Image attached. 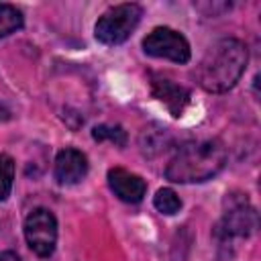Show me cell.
<instances>
[{
    "mask_svg": "<svg viewBox=\"0 0 261 261\" xmlns=\"http://www.w3.org/2000/svg\"><path fill=\"white\" fill-rule=\"evenodd\" d=\"M247 47L243 41L234 37L218 39L208 47L204 57L196 67L198 84L212 94L228 92L243 75L247 67Z\"/></svg>",
    "mask_w": 261,
    "mask_h": 261,
    "instance_id": "obj_1",
    "label": "cell"
},
{
    "mask_svg": "<svg viewBox=\"0 0 261 261\" xmlns=\"http://www.w3.org/2000/svg\"><path fill=\"white\" fill-rule=\"evenodd\" d=\"M226 165V149L216 139L190 141L177 149L165 167V177L175 184H198L214 177Z\"/></svg>",
    "mask_w": 261,
    "mask_h": 261,
    "instance_id": "obj_2",
    "label": "cell"
},
{
    "mask_svg": "<svg viewBox=\"0 0 261 261\" xmlns=\"http://www.w3.org/2000/svg\"><path fill=\"white\" fill-rule=\"evenodd\" d=\"M259 220L257 210L251 206L245 194H226L224 212L216 224V239L220 245H228L234 239H247L255 232Z\"/></svg>",
    "mask_w": 261,
    "mask_h": 261,
    "instance_id": "obj_3",
    "label": "cell"
},
{
    "mask_svg": "<svg viewBox=\"0 0 261 261\" xmlns=\"http://www.w3.org/2000/svg\"><path fill=\"white\" fill-rule=\"evenodd\" d=\"M141 16H143V8L135 2L112 6L98 18L94 27V35L104 45H120L133 35Z\"/></svg>",
    "mask_w": 261,
    "mask_h": 261,
    "instance_id": "obj_4",
    "label": "cell"
},
{
    "mask_svg": "<svg viewBox=\"0 0 261 261\" xmlns=\"http://www.w3.org/2000/svg\"><path fill=\"white\" fill-rule=\"evenodd\" d=\"M24 239L33 253L49 257L57 243V220L47 208H35L24 218Z\"/></svg>",
    "mask_w": 261,
    "mask_h": 261,
    "instance_id": "obj_5",
    "label": "cell"
},
{
    "mask_svg": "<svg viewBox=\"0 0 261 261\" xmlns=\"http://www.w3.org/2000/svg\"><path fill=\"white\" fill-rule=\"evenodd\" d=\"M143 51L151 57L169 59L173 63L190 61V43L186 37L169 27H157L143 39Z\"/></svg>",
    "mask_w": 261,
    "mask_h": 261,
    "instance_id": "obj_6",
    "label": "cell"
},
{
    "mask_svg": "<svg viewBox=\"0 0 261 261\" xmlns=\"http://www.w3.org/2000/svg\"><path fill=\"white\" fill-rule=\"evenodd\" d=\"M151 92L153 96L165 104V108L171 112V116L179 118L186 110V106L190 104V90L171 82L169 77H163V75H157L153 73L151 75Z\"/></svg>",
    "mask_w": 261,
    "mask_h": 261,
    "instance_id": "obj_7",
    "label": "cell"
},
{
    "mask_svg": "<svg viewBox=\"0 0 261 261\" xmlns=\"http://www.w3.org/2000/svg\"><path fill=\"white\" fill-rule=\"evenodd\" d=\"M108 186L114 192V196H118L122 202H128V204L141 202L147 192L145 179L122 167H112L108 171Z\"/></svg>",
    "mask_w": 261,
    "mask_h": 261,
    "instance_id": "obj_8",
    "label": "cell"
},
{
    "mask_svg": "<svg viewBox=\"0 0 261 261\" xmlns=\"http://www.w3.org/2000/svg\"><path fill=\"white\" fill-rule=\"evenodd\" d=\"M88 173V159L82 151L77 149H63L57 153L55 157V177L59 184L63 186H71V184H77L86 177Z\"/></svg>",
    "mask_w": 261,
    "mask_h": 261,
    "instance_id": "obj_9",
    "label": "cell"
},
{
    "mask_svg": "<svg viewBox=\"0 0 261 261\" xmlns=\"http://www.w3.org/2000/svg\"><path fill=\"white\" fill-rule=\"evenodd\" d=\"M22 22H24L22 12L16 6L0 2V39L16 33L22 27Z\"/></svg>",
    "mask_w": 261,
    "mask_h": 261,
    "instance_id": "obj_10",
    "label": "cell"
},
{
    "mask_svg": "<svg viewBox=\"0 0 261 261\" xmlns=\"http://www.w3.org/2000/svg\"><path fill=\"white\" fill-rule=\"evenodd\" d=\"M92 139L98 141V143H112L116 147H124L126 145V130L120 126V124H98L92 128Z\"/></svg>",
    "mask_w": 261,
    "mask_h": 261,
    "instance_id": "obj_11",
    "label": "cell"
},
{
    "mask_svg": "<svg viewBox=\"0 0 261 261\" xmlns=\"http://www.w3.org/2000/svg\"><path fill=\"white\" fill-rule=\"evenodd\" d=\"M153 206H155L161 214L171 216V214L179 212L181 200H179V196H177L171 188H161V190H157V194H155V198H153Z\"/></svg>",
    "mask_w": 261,
    "mask_h": 261,
    "instance_id": "obj_12",
    "label": "cell"
},
{
    "mask_svg": "<svg viewBox=\"0 0 261 261\" xmlns=\"http://www.w3.org/2000/svg\"><path fill=\"white\" fill-rule=\"evenodd\" d=\"M165 145H167V141H165V128H159V130L145 128V130L141 133V149H143L147 155H153V153L163 151Z\"/></svg>",
    "mask_w": 261,
    "mask_h": 261,
    "instance_id": "obj_13",
    "label": "cell"
},
{
    "mask_svg": "<svg viewBox=\"0 0 261 261\" xmlns=\"http://www.w3.org/2000/svg\"><path fill=\"white\" fill-rule=\"evenodd\" d=\"M14 181V161L8 155L0 153V202L10 196Z\"/></svg>",
    "mask_w": 261,
    "mask_h": 261,
    "instance_id": "obj_14",
    "label": "cell"
},
{
    "mask_svg": "<svg viewBox=\"0 0 261 261\" xmlns=\"http://www.w3.org/2000/svg\"><path fill=\"white\" fill-rule=\"evenodd\" d=\"M0 261H20V259L12 251H0Z\"/></svg>",
    "mask_w": 261,
    "mask_h": 261,
    "instance_id": "obj_15",
    "label": "cell"
},
{
    "mask_svg": "<svg viewBox=\"0 0 261 261\" xmlns=\"http://www.w3.org/2000/svg\"><path fill=\"white\" fill-rule=\"evenodd\" d=\"M8 118H10V110L0 104V122H4V120H8Z\"/></svg>",
    "mask_w": 261,
    "mask_h": 261,
    "instance_id": "obj_16",
    "label": "cell"
}]
</instances>
